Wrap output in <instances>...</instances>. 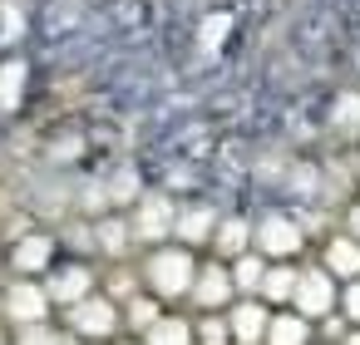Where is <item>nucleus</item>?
I'll return each instance as SVG.
<instances>
[{
	"label": "nucleus",
	"mask_w": 360,
	"mask_h": 345,
	"mask_svg": "<svg viewBox=\"0 0 360 345\" xmlns=\"http://www.w3.org/2000/svg\"><path fill=\"white\" fill-rule=\"evenodd\" d=\"M193 276H198V256H193V247H183V242H163V247H153L148 261H143L148 296H158V301L188 296Z\"/></svg>",
	"instance_id": "obj_1"
},
{
	"label": "nucleus",
	"mask_w": 360,
	"mask_h": 345,
	"mask_svg": "<svg viewBox=\"0 0 360 345\" xmlns=\"http://www.w3.org/2000/svg\"><path fill=\"white\" fill-rule=\"evenodd\" d=\"M119 325H124V315H119V306H114L109 296H94V291H89L84 301L70 306V330L84 335V340H109Z\"/></svg>",
	"instance_id": "obj_2"
},
{
	"label": "nucleus",
	"mask_w": 360,
	"mask_h": 345,
	"mask_svg": "<svg viewBox=\"0 0 360 345\" xmlns=\"http://www.w3.org/2000/svg\"><path fill=\"white\" fill-rule=\"evenodd\" d=\"M252 242H257L262 256H296L301 242H306V232H301L296 217H286V212H266V217L252 227Z\"/></svg>",
	"instance_id": "obj_3"
},
{
	"label": "nucleus",
	"mask_w": 360,
	"mask_h": 345,
	"mask_svg": "<svg viewBox=\"0 0 360 345\" xmlns=\"http://www.w3.org/2000/svg\"><path fill=\"white\" fill-rule=\"evenodd\" d=\"M173 222H178V202H168V197H139V207L129 217L134 242H148V247L168 242L173 237Z\"/></svg>",
	"instance_id": "obj_4"
},
{
	"label": "nucleus",
	"mask_w": 360,
	"mask_h": 345,
	"mask_svg": "<svg viewBox=\"0 0 360 345\" xmlns=\"http://www.w3.org/2000/svg\"><path fill=\"white\" fill-rule=\"evenodd\" d=\"M0 315L15 320V325H40V320L50 315L45 286H35V281H11L6 296H0Z\"/></svg>",
	"instance_id": "obj_5"
},
{
	"label": "nucleus",
	"mask_w": 360,
	"mask_h": 345,
	"mask_svg": "<svg viewBox=\"0 0 360 345\" xmlns=\"http://www.w3.org/2000/svg\"><path fill=\"white\" fill-rule=\"evenodd\" d=\"M291 301H296V315H326L330 306H335V276L326 271V266H316V271H296V291H291Z\"/></svg>",
	"instance_id": "obj_6"
},
{
	"label": "nucleus",
	"mask_w": 360,
	"mask_h": 345,
	"mask_svg": "<svg viewBox=\"0 0 360 345\" xmlns=\"http://www.w3.org/2000/svg\"><path fill=\"white\" fill-rule=\"evenodd\" d=\"M188 296H193L202 311H222V306L237 296L232 271H227L222 261H202V266H198V276H193V286H188Z\"/></svg>",
	"instance_id": "obj_7"
},
{
	"label": "nucleus",
	"mask_w": 360,
	"mask_h": 345,
	"mask_svg": "<svg viewBox=\"0 0 360 345\" xmlns=\"http://www.w3.org/2000/svg\"><path fill=\"white\" fill-rule=\"evenodd\" d=\"M212 227H217V207L212 202H193V207H183L178 212V222H173V237L183 242V247H207L212 242Z\"/></svg>",
	"instance_id": "obj_8"
},
{
	"label": "nucleus",
	"mask_w": 360,
	"mask_h": 345,
	"mask_svg": "<svg viewBox=\"0 0 360 345\" xmlns=\"http://www.w3.org/2000/svg\"><path fill=\"white\" fill-rule=\"evenodd\" d=\"M89 291H94V271H89L84 261L60 266V271L50 276V286H45V296H50V301H60V306H75V301H84Z\"/></svg>",
	"instance_id": "obj_9"
},
{
	"label": "nucleus",
	"mask_w": 360,
	"mask_h": 345,
	"mask_svg": "<svg viewBox=\"0 0 360 345\" xmlns=\"http://www.w3.org/2000/svg\"><path fill=\"white\" fill-rule=\"evenodd\" d=\"M55 261V237H45V232H25L15 247H11V266L20 271V276H35V271H45Z\"/></svg>",
	"instance_id": "obj_10"
},
{
	"label": "nucleus",
	"mask_w": 360,
	"mask_h": 345,
	"mask_svg": "<svg viewBox=\"0 0 360 345\" xmlns=\"http://www.w3.org/2000/svg\"><path fill=\"white\" fill-rule=\"evenodd\" d=\"M227 330H232V345H262V335H266V306L247 296L242 306H232Z\"/></svg>",
	"instance_id": "obj_11"
},
{
	"label": "nucleus",
	"mask_w": 360,
	"mask_h": 345,
	"mask_svg": "<svg viewBox=\"0 0 360 345\" xmlns=\"http://www.w3.org/2000/svg\"><path fill=\"white\" fill-rule=\"evenodd\" d=\"M212 252H217V261L252 252V222H247V217H217V227H212Z\"/></svg>",
	"instance_id": "obj_12"
},
{
	"label": "nucleus",
	"mask_w": 360,
	"mask_h": 345,
	"mask_svg": "<svg viewBox=\"0 0 360 345\" xmlns=\"http://www.w3.org/2000/svg\"><path fill=\"white\" fill-rule=\"evenodd\" d=\"M89 232H94V247H99L104 256H129V247H134V227H129V217H99Z\"/></svg>",
	"instance_id": "obj_13"
},
{
	"label": "nucleus",
	"mask_w": 360,
	"mask_h": 345,
	"mask_svg": "<svg viewBox=\"0 0 360 345\" xmlns=\"http://www.w3.org/2000/svg\"><path fill=\"white\" fill-rule=\"evenodd\" d=\"M306 340H311L306 315H296V311L266 315V335H262V345H306Z\"/></svg>",
	"instance_id": "obj_14"
},
{
	"label": "nucleus",
	"mask_w": 360,
	"mask_h": 345,
	"mask_svg": "<svg viewBox=\"0 0 360 345\" xmlns=\"http://www.w3.org/2000/svg\"><path fill=\"white\" fill-rule=\"evenodd\" d=\"M321 266H326L330 276H360V242H355V237H330Z\"/></svg>",
	"instance_id": "obj_15"
},
{
	"label": "nucleus",
	"mask_w": 360,
	"mask_h": 345,
	"mask_svg": "<svg viewBox=\"0 0 360 345\" xmlns=\"http://www.w3.org/2000/svg\"><path fill=\"white\" fill-rule=\"evenodd\" d=\"M232 286L237 291H247V296H257V286H262V276H266V261H262V252H242V256H232Z\"/></svg>",
	"instance_id": "obj_16"
},
{
	"label": "nucleus",
	"mask_w": 360,
	"mask_h": 345,
	"mask_svg": "<svg viewBox=\"0 0 360 345\" xmlns=\"http://www.w3.org/2000/svg\"><path fill=\"white\" fill-rule=\"evenodd\" d=\"M326 124H330L340 138H355V134H360V94H335Z\"/></svg>",
	"instance_id": "obj_17"
},
{
	"label": "nucleus",
	"mask_w": 360,
	"mask_h": 345,
	"mask_svg": "<svg viewBox=\"0 0 360 345\" xmlns=\"http://www.w3.org/2000/svg\"><path fill=\"white\" fill-rule=\"evenodd\" d=\"M148 345H193V325L178 315H158L148 325Z\"/></svg>",
	"instance_id": "obj_18"
},
{
	"label": "nucleus",
	"mask_w": 360,
	"mask_h": 345,
	"mask_svg": "<svg viewBox=\"0 0 360 345\" xmlns=\"http://www.w3.org/2000/svg\"><path fill=\"white\" fill-rule=\"evenodd\" d=\"M291 291H296V271H291V266H266L257 296H266V301H291Z\"/></svg>",
	"instance_id": "obj_19"
},
{
	"label": "nucleus",
	"mask_w": 360,
	"mask_h": 345,
	"mask_svg": "<svg viewBox=\"0 0 360 345\" xmlns=\"http://www.w3.org/2000/svg\"><path fill=\"white\" fill-rule=\"evenodd\" d=\"M158 315H163L158 296H129V306H124V325H134V330H148Z\"/></svg>",
	"instance_id": "obj_20"
},
{
	"label": "nucleus",
	"mask_w": 360,
	"mask_h": 345,
	"mask_svg": "<svg viewBox=\"0 0 360 345\" xmlns=\"http://www.w3.org/2000/svg\"><path fill=\"white\" fill-rule=\"evenodd\" d=\"M193 345H232V330H227V320H217V315H202V320L193 325Z\"/></svg>",
	"instance_id": "obj_21"
},
{
	"label": "nucleus",
	"mask_w": 360,
	"mask_h": 345,
	"mask_svg": "<svg viewBox=\"0 0 360 345\" xmlns=\"http://www.w3.org/2000/svg\"><path fill=\"white\" fill-rule=\"evenodd\" d=\"M109 296H124V301H129V296H139V276L119 266V271L109 276Z\"/></svg>",
	"instance_id": "obj_22"
},
{
	"label": "nucleus",
	"mask_w": 360,
	"mask_h": 345,
	"mask_svg": "<svg viewBox=\"0 0 360 345\" xmlns=\"http://www.w3.org/2000/svg\"><path fill=\"white\" fill-rule=\"evenodd\" d=\"M50 340H55V335H50V325L40 320V325H20V340H15V345H50Z\"/></svg>",
	"instance_id": "obj_23"
},
{
	"label": "nucleus",
	"mask_w": 360,
	"mask_h": 345,
	"mask_svg": "<svg viewBox=\"0 0 360 345\" xmlns=\"http://www.w3.org/2000/svg\"><path fill=\"white\" fill-rule=\"evenodd\" d=\"M345 315L360 320V281H350V291H345Z\"/></svg>",
	"instance_id": "obj_24"
},
{
	"label": "nucleus",
	"mask_w": 360,
	"mask_h": 345,
	"mask_svg": "<svg viewBox=\"0 0 360 345\" xmlns=\"http://www.w3.org/2000/svg\"><path fill=\"white\" fill-rule=\"evenodd\" d=\"M350 232H355V242H360V197L350 202Z\"/></svg>",
	"instance_id": "obj_25"
},
{
	"label": "nucleus",
	"mask_w": 360,
	"mask_h": 345,
	"mask_svg": "<svg viewBox=\"0 0 360 345\" xmlns=\"http://www.w3.org/2000/svg\"><path fill=\"white\" fill-rule=\"evenodd\" d=\"M50 345H75V335H55V340H50Z\"/></svg>",
	"instance_id": "obj_26"
},
{
	"label": "nucleus",
	"mask_w": 360,
	"mask_h": 345,
	"mask_svg": "<svg viewBox=\"0 0 360 345\" xmlns=\"http://www.w3.org/2000/svg\"><path fill=\"white\" fill-rule=\"evenodd\" d=\"M350 345H360V330H355V335H350Z\"/></svg>",
	"instance_id": "obj_27"
},
{
	"label": "nucleus",
	"mask_w": 360,
	"mask_h": 345,
	"mask_svg": "<svg viewBox=\"0 0 360 345\" xmlns=\"http://www.w3.org/2000/svg\"><path fill=\"white\" fill-rule=\"evenodd\" d=\"M355 178H360V153H355Z\"/></svg>",
	"instance_id": "obj_28"
}]
</instances>
